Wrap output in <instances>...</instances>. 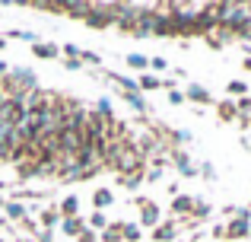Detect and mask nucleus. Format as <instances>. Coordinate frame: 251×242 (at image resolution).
I'll return each instance as SVG.
<instances>
[{"label":"nucleus","instance_id":"f704fd0d","mask_svg":"<svg viewBox=\"0 0 251 242\" xmlns=\"http://www.w3.org/2000/svg\"><path fill=\"white\" fill-rule=\"evenodd\" d=\"M140 179H143V175H127V179H124V185H127V188H137V185H140Z\"/></svg>","mask_w":251,"mask_h":242},{"label":"nucleus","instance_id":"f257e3e1","mask_svg":"<svg viewBox=\"0 0 251 242\" xmlns=\"http://www.w3.org/2000/svg\"><path fill=\"white\" fill-rule=\"evenodd\" d=\"M213 13H216V19H220L226 29L235 32V35L251 26V3H216Z\"/></svg>","mask_w":251,"mask_h":242},{"label":"nucleus","instance_id":"7c9ffc66","mask_svg":"<svg viewBox=\"0 0 251 242\" xmlns=\"http://www.w3.org/2000/svg\"><path fill=\"white\" fill-rule=\"evenodd\" d=\"M191 214H194V217H207L210 207H207V204H194V211H191Z\"/></svg>","mask_w":251,"mask_h":242},{"label":"nucleus","instance_id":"20e7f679","mask_svg":"<svg viewBox=\"0 0 251 242\" xmlns=\"http://www.w3.org/2000/svg\"><path fill=\"white\" fill-rule=\"evenodd\" d=\"M172 160H175V166L181 169V175H188V179H194L197 175V169H194V162L188 160V156L181 153V150H172Z\"/></svg>","mask_w":251,"mask_h":242},{"label":"nucleus","instance_id":"4468645a","mask_svg":"<svg viewBox=\"0 0 251 242\" xmlns=\"http://www.w3.org/2000/svg\"><path fill=\"white\" fill-rule=\"evenodd\" d=\"M6 217H10V220H23L25 217V207L19 204V201H10V204H6Z\"/></svg>","mask_w":251,"mask_h":242},{"label":"nucleus","instance_id":"39448f33","mask_svg":"<svg viewBox=\"0 0 251 242\" xmlns=\"http://www.w3.org/2000/svg\"><path fill=\"white\" fill-rule=\"evenodd\" d=\"M137 204H140V211H143V223H147V226H153L156 220H159V207H156L153 201H143V198H140Z\"/></svg>","mask_w":251,"mask_h":242},{"label":"nucleus","instance_id":"1a4fd4ad","mask_svg":"<svg viewBox=\"0 0 251 242\" xmlns=\"http://www.w3.org/2000/svg\"><path fill=\"white\" fill-rule=\"evenodd\" d=\"M111 80L118 83V86L124 89V93H140V86H137V80H130V77H121V74H108Z\"/></svg>","mask_w":251,"mask_h":242},{"label":"nucleus","instance_id":"bb28decb","mask_svg":"<svg viewBox=\"0 0 251 242\" xmlns=\"http://www.w3.org/2000/svg\"><path fill=\"white\" fill-rule=\"evenodd\" d=\"M64 214H67V217H74V214H76V198H67V201H64Z\"/></svg>","mask_w":251,"mask_h":242},{"label":"nucleus","instance_id":"58836bf2","mask_svg":"<svg viewBox=\"0 0 251 242\" xmlns=\"http://www.w3.org/2000/svg\"><path fill=\"white\" fill-rule=\"evenodd\" d=\"M3 74H10V67H6V61H0V77Z\"/></svg>","mask_w":251,"mask_h":242},{"label":"nucleus","instance_id":"ea45409f","mask_svg":"<svg viewBox=\"0 0 251 242\" xmlns=\"http://www.w3.org/2000/svg\"><path fill=\"white\" fill-rule=\"evenodd\" d=\"M0 48H6V42H3V38H0Z\"/></svg>","mask_w":251,"mask_h":242},{"label":"nucleus","instance_id":"b1692460","mask_svg":"<svg viewBox=\"0 0 251 242\" xmlns=\"http://www.w3.org/2000/svg\"><path fill=\"white\" fill-rule=\"evenodd\" d=\"M92 226H96V230H105V226H108V220H105V214H92Z\"/></svg>","mask_w":251,"mask_h":242},{"label":"nucleus","instance_id":"9b49d317","mask_svg":"<svg viewBox=\"0 0 251 242\" xmlns=\"http://www.w3.org/2000/svg\"><path fill=\"white\" fill-rule=\"evenodd\" d=\"M61 230L67 233V236H80V233H83V223H80L76 217H67V220L61 223Z\"/></svg>","mask_w":251,"mask_h":242},{"label":"nucleus","instance_id":"72a5a7b5","mask_svg":"<svg viewBox=\"0 0 251 242\" xmlns=\"http://www.w3.org/2000/svg\"><path fill=\"white\" fill-rule=\"evenodd\" d=\"M172 137H175V140H181V143H188V140H191L188 131H172Z\"/></svg>","mask_w":251,"mask_h":242},{"label":"nucleus","instance_id":"412c9836","mask_svg":"<svg viewBox=\"0 0 251 242\" xmlns=\"http://www.w3.org/2000/svg\"><path fill=\"white\" fill-rule=\"evenodd\" d=\"M80 61L83 64H96V67H99V64H102V57H99L96 51H80Z\"/></svg>","mask_w":251,"mask_h":242},{"label":"nucleus","instance_id":"4be33fe9","mask_svg":"<svg viewBox=\"0 0 251 242\" xmlns=\"http://www.w3.org/2000/svg\"><path fill=\"white\" fill-rule=\"evenodd\" d=\"M121 236L127 239V242H137V239H140V230H137V226H124V230H121Z\"/></svg>","mask_w":251,"mask_h":242},{"label":"nucleus","instance_id":"423d86ee","mask_svg":"<svg viewBox=\"0 0 251 242\" xmlns=\"http://www.w3.org/2000/svg\"><path fill=\"white\" fill-rule=\"evenodd\" d=\"M248 233H251L248 220H232V223L226 226V236H232V239H242V236H248Z\"/></svg>","mask_w":251,"mask_h":242},{"label":"nucleus","instance_id":"0eeeda50","mask_svg":"<svg viewBox=\"0 0 251 242\" xmlns=\"http://www.w3.org/2000/svg\"><path fill=\"white\" fill-rule=\"evenodd\" d=\"M124 102H127V106H134V108H137V112H143V115H147V112H150V102H147V99H143V96H140V93H124Z\"/></svg>","mask_w":251,"mask_h":242},{"label":"nucleus","instance_id":"6ab92c4d","mask_svg":"<svg viewBox=\"0 0 251 242\" xmlns=\"http://www.w3.org/2000/svg\"><path fill=\"white\" fill-rule=\"evenodd\" d=\"M137 86H140V89H159L162 83L156 80V77H140V80H137Z\"/></svg>","mask_w":251,"mask_h":242},{"label":"nucleus","instance_id":"a19ab883","mask_svg":"<svg viewBox=\"0 0 251 242\" xmlns=\"http://www.w3.org/2000/svg\"><path fill=\"white\" fill-rule=\"evenodd\" d=\"M245 67H248V70H251V61H245Z\"/></svg>","mask_w":251,"mask_h":242},{"label":"nucleus","instance_id":"f3484780","mask_svg":"<svg viewBox=\"0 0 251 242\" xmlns=\"http://www.w3.org/2000/svg\"><path fill=\"white\" fill-rule=\"evenodd\" d=\"M127 64H130V67L147 70V67H150V57H147V54H127Z\"/></svg>","mask_w":251,"mask_h":242},{"label":"nucleus","instance_id":"6e6552de","mask_svg":"<svg viewBox=\"0 0 251 242\" xmlns=\"http://www.w3.org/2000/svg\"><path fill=\"white\" fill-rule=\"evenodd\" d=\"M172 211H175V214H191V211H194V201H191L188 194H178V198L172 201Z\"/></svg>","mask_w":251,"mask_h":242},{"label":"nucleus","instance_id":"e433bc0d","mask_svg":"<svg viewBox=\"0 0 251 242\" xmlns=\"http://www.w3.org/2000/svg\"><path fill=\"white\" fill-rule=\"evenodd\" d=\"M76 239H80V242H92V239H96V233H92V230H83Z\"/></svg>","mask_w":251,"mask_h":242},{"label":"nucleus","instance_id":"dca6fc26","mask_svg":"<svg viewBox=\"0 0 251 242\" xmlns=\"http://www.w3.org/2000/svg\"><path fill=\"white\" fill-rule=\"evenodd\" d=\"M156 239H159V242H172V239H175V226H172V223L159 226V230H156Z\"/></svg>","mask_w":251,"mask_h":242},{"label":"nucleus","instance_id":"cd10ccee","mask_svg":"<svg viewBox=\"0 0 251 242\" xmlns=\"http://www.w3.org/2000/svg\"><path fill=\"white\" fill-rule=\"evenodd\" d=\"M42 223H45V226H54V223H57V214H54V211H45V214H42Z\"/></svg>","mask_w":251,"mask_h":242},{"label":"nucleus","instance_id":"9d476101","mask_svg":"<svg viewBox=\"0 0 251 242\" xmlns=\"http://www.w3.org/2000/svg\"><path fill=\"white\" fill-rule=\"evenodd\" d=\"M111 201H115V194H111L108 188H99V191L92 194V204H96V207H108Z\"/></svg>","mask_w":251,"mask_h":242},{"label":"nucleus","instance_id":"aec40b11","mask_svg":"<svg viewBox=\"0 0 251 242\" xmlns=\"http://www.w3.org/2000/svg\"><path fill=\"white\" fill-rule=\"evenodd\" d=\"M226 89H229L232 96H245V93H248V83H242V80H232Z\"/></svg>","mask_w":251,"mask_h":242},{"label":"nucleus","instance_id":"f8f14e48","mask_svg":"<svg viewBox=\"0 0 251 242\" xmlns=\"http://www.w3.org/2000/svg\"><path fill=\"white\" fill-rule=\"evenodd\" d=\"M67 13H76V16H89V6L92 3H76V0H67V3H61Z\"/></svg>","mask_w":251,"mask_h":242},{"label":"nucleus","instance_id":"393cba45","mask_svg":"<svg viewBox=\"0 0 251 242\" xmlns=\"http://www.w3.org/2000/svg\"><path fill=\"white\" fill-rule=\"evenodd\" d=\"M201 175H203L207 182H213V179H216V169L210 166V162H203V166H201Z\"/></svg>","mask_w":251,"mask_h":242},{"label":"nucleus","instance_id":"2f4dec72","mask_svg":"<svg viewBox=\"0 0 251 242\" xmlns=\"http://www.w3.org/2000/svg\"><path fill=\"white\" fill-rule=\"evenodd\" d=\"M64 54L67 57H80V48H76V45H64Z\"/></svg>","mask_w":251,"mask_h":242},{"label":"nucleus","instance_id":"a878e982","mask_svg":"<svg viewBox=\"0 0 251 242\" xmlns=\"http://www.w3.org/2000/svg\"><path fill=\"white\" fill-rule=\"evenodd\" d=\"M169 102H172V106H181V102H184V93H178V89H169Z\"/></svg>","mask_w":251,"mask_h":242},{"label":"nucleus","instance_id":"f03ea898","mask_svg":"<svg viewBox=\"0 0 251 242\" xmlns=\"http://www.w3.org/2000/svg\"><path fill=\"white\" fill-rule=\"evenodd\" d=\"M86 23H89L92 29H102V26L115 23V3H96V6H89Z\"/></svg>","mask_w":251,"mask_h":242},{"label":"nucleus","instance_id":"473e14b6","mask_svg":"<svg viewBox=\"0 0 251 242\" xmlns=\"http://www.w3.org/2000/svg\"><path fill=\"white\" fill-rule=\"evenodd\" d=\"M150 67L153 70H166V61H162V57H150Z\"/></svg>","mask_w":251,"mask_h":242},{"label":"nucleus","instance_id":"4c0bfd02","mask_svg":"<svg viewBox=\"0 0 251 242\" xmlns=\"http://www.w3.org/2000/svg\"><path fill=\"white\" fill-rule=\"evenodd\" d=\"M147 179H150V182H159V179H162V169H150Z\"/></svg>","mask_w":251,"mask_h":242},{"label":"nucleus","instance_id":"c756f323","mask_svg":"<svg viewBox=\"0 0 251 242\" xmlns=\"http://www.w3.org/2000/svg\"><path fill=\"white\" fill-rule=\"evenodd\" d=\"M235 108H239V112H251V99H248V96H242V99L235 102Z\"/></svg>","mask_w":251,"mask_h":242},{"label":"nucleus","instance_id":"a211bd4d","mask_svg":"<svg viewBox=\"0 0 251 242\" xmlns=\"http://www.w3.org/2000/svg\"><path fill=\"white\" fill-rule=\"evenodd\" d=\"M220 115H223V121H229L232 115H239V108H235V102H223V106H220Z\"/></svg>","mask_w":251,"mask_h":242},{"label":"nucleus","instance_id":"c85d7f7f","mask_svg":"<svg viewBox=\"0 0 251 242\" xmlns=\"http://www.w3.org/2000/svg\"><path fill=\"white\" fill-rule=\"evenodd\" d=\"M99 112H102L105 118H111V102L108 99H99Z\"/></svg>","mask_w":251,"mask_h":242},{"label":"nucleus","instance_id":"2eb2a0df","mask_svg":"<svg viewBox=\"0 0 251 242\" xmlns=\"http://www.w3.org/2000/svg\"><path fill=\"white\" fill-rule=\"evenodd\" d=\"M121 230H124L121 223H115V226H105V233H102V242H115V239H121Z\"/></svg>","mask_w":251,"mask_h":242},{"label":"nucleus","instance_id":"ddd939ff","mask_svg":"<svg viewBox=\"0 0 251 242\" xmlns=\"http://www.w3.org/2000/svg\"><path fill=\"white\" fill-rule=\"evenodd\" d=\"M32 51H35L38 57H57V48H54V45H45V42H35Z\"/></svg>","mask_w":251,"mask_h":242},{"label":"nucleus","instance_id":"79ce46f5","mask_svg":"<svg viewBox=\"0 0 251 242\" xmlns=\"http://www.w3.org/2000/svg\"><path fill=\"white\" fill-rule=\"evenodd\" d=\"M248 124H251V118H248Z\"/></svg>","mask_w":251,"mask_h":242},{"label":"nucleus","instance_id":"7ed1b4c3","mask_svg":"<svg viewBox=\"0 0 251 242\" xmlns=\"http://www.w3.org/2000/svg\"><path fill=\"white\" fill-rule=\"evenodd\" d=\"M184 99L201 102V106H210V102H213V96H210V89H207V86H201V83H191V86L184 89Z\"/></svg>","mask_w":251,"mask_h":242},{"label":"nucleus","instance_id":"5701e85b","mask_svg":"<svg viewBox=\"0 0 251 242\" xmlns=\"http://www.w3.org/2000/svg\"><path fill=\"white\" fill-rule=\"evenodd\" d=\"M10 38H25V42L35 45V35H32V32H25V29H13V32H10Z\"/></svg>","mask_w":251,"mask_h":242},{"label":"nucleus","instance_id":"c9c22d12","mask_svg":"<svg viewBox=\"0 0 251 242\" xmlns=\"http://www.w3.org/2000/svg\"><path fill=\"white\" fill-rule=\"evenodd\" d=\"M67 67L70 70H83V61H80V57H67Z\"/></svg>","mask_w":251,"mask_h":242}]
</instances>
